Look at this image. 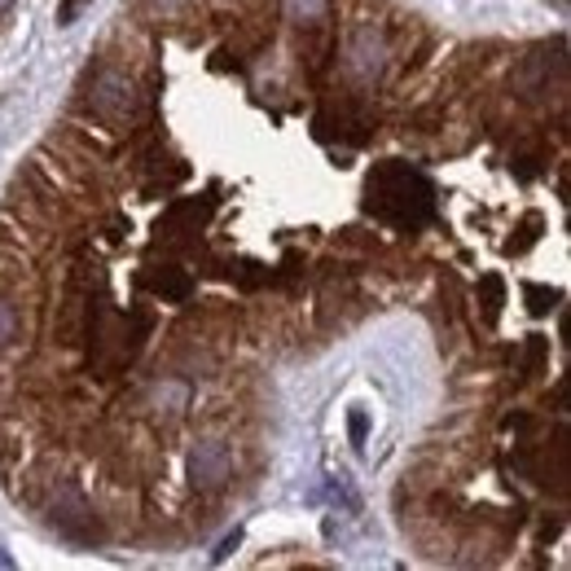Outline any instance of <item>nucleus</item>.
I'll return each instance as SVG.
<instances>
[{"mask_svg":"<svg viewBox=\"0 0 571 571\" xmlns=\"http://www.w3.org/2000/svg\"><path fill=\"white\" fill-rule=\"evenodd\" d=\"M365 207L373 216L401 225V229H418L436 216V189L422 171L404 168V163H382V168L370 171Z\"/></svg>","mask_w":571,"mask_h":571,"instance_id":"1","label":"nucleus"},{"mask_svg":"<svg viewBox=\"0 0 571 571\" xmlns=\"http://www.w3.org/2000/svg\"><path fill=\"white\" fill-rule=\"evenodd\" d=\"M93 110H97L106 124L115 128H128L136 115V88L124 70H101L97 84H93Z\"/></svg>","mask_w":571,"mask_h":571,"instance_id":"2","label":"nucleus"},{"mask_svg":"<svg viewBox=\"0 0 571 571\" xmlns=\"http://www.w3.org/2000/svg\"><path fill=\"white\" fill-rule=\"evenodd\" d=\"M229 474H234V457H229L225 444L207 439V444H198V448L189 453V479H194L198 488H225Z\"/></svg>","mask_w":571,"mask_h":571,"instance_id":"3","label":"nucleus"},{"mask_svg":"<svg viewBox=\"0 0 571 571\" xmlns=\"http://www.w3.org/2000/svg\"><path fill=\"white\" fill-rule=\"evenodd\" d=\"M93 519V510H88V502L75 493V488H58V497H53V523L67 532V537H84V523Z\"/></svg>","mask_w":571,"mask_h":571,"instance_id":"4","label":"nucleus"},{"mask_svg":"<svg viewBox=\"0 0 571 571\" xmlns=\"http://www.w3.org/2000/svg\"><path fill=\"white\" fill-rule=\"evenodd\" d=\"M549 70H567L563 62V40H558V49H554V62H549V49H540L528 58V67H523V88H528V97H540V93H549Z\"/></svg>","mask_w":571,"mask_h":571,"instance_id":"5","label":"nucleus"},{"mask_svg":"<svg viewBox=\"0 0 571 571\" xmlns=\"http://www.w3.org/2000/svg\"><path fill=\"white\" fill-rule=\"evenodd\" d=\"M382 67V40L373 27H361V32L352 35V70L356 75H378Z\"/></svg>","mask_w":571,"mask_h":571,"instance_id":"6","label":"nucleus"},{"mask_svg":"<svg viewBox=\"0 0 571 571\" xmlns=\"http://www.w3.org/2000/svg\"><path fill=\"white\" fill-rule=\"evenodd\" d=\"M150 290H154V295H168V299H185V295H189V277L180 269L154 272V277H150Z\"/></svg>","mask_w":571,"mask_h":571,"instance_id":"7","label":"nucleus"},{"mask_svg":"<svg viewBox=\"0 0 571 571\" xmlns=\"http://www.w3.org/2000/svg\"><path fill=\"white\" fill-rule=\"evenodd\" d=\"M286 14H290V18H303V23H312V18L326 14V0H286Z\"/></svg>","mask_w":571,"mask_h":571,"instance_id":"8","label":"nucleus"},{"mask_svg":"<svg viewBox=\"0 0 571 571\" xmlns=\"http://www.w3.org/2000/svg\"><path fill=\"white\" fill-rule=\"evenodd\" d=\"M528 299H532V312H549L558 290H545V286H528Z\"/></svg>","mask_w":571,"mask_h":571,"instance_id":"9","label":"nucleus"},{"mask_svg":"<svg viewBox=\"0 0 571 571\" xmlns=\"http://www.w3.org/2000/svg\"><path fill=\"white\" fill-rule=\"evenodd\" d=\"M347 431H352V444L361 448V444H365V436H370V418H365V413L356 409V413L347 418Z\"/></svg>","mask_w":571,"mask_h":571,"instance_id":"10","label":"nucleus"},{"mask_svg":"<svg viewBox=\"0 0 571 571\" xmlns=\"http://www.w3.org/2000/svg\"><path fill=\"white\" fill-rule=\"evenodd\" d=\"M14 330H18V317H14V308H9V303L0 299V347L14 338Z\"/></svg>","mask_w":571,"mask_h":571,"instance_id":"11","label":"nucleus"},{"mask_svg":"<svg viewBox=\"0 0 571 571\" xmlns=\"http://www.w3.org/2000/svg\"><path fill=\"white\" fill-rule=\"evenodd\" d=\"M484 295H488V317H497V308H502V281L497 277H484Z\"/></svg>","mask_w":571,"mask_h":571,"instance_id":"12","label":"nucleus"},{"mask_svg":"<svg viewBox=\"0 0 571 571\" xmlns=\"http://www.w3.org/2000/svg\"><path fill=\"white\" fill-rule=\"evenodd\" d=\"M84 5H93V0H62V5H58V23H62V27H67V23H75Z\"/></svg>","mask_w":571,"mask_h":571,"instance_id":"13","label":"nucleus"},{"mask_svg":"<svg viewBox=\"0 0 571 571\" xmlns=\"http://www.w3.org/2000/svg\"><path fill=\"white\" fill-rule=\"evenodd\" d=\"M540 361H545V338H532L528 343V373H537Z\"/></svg>","mask_w":571,"mask_h":571,"instance_id":"14","label":"nucleus"},{"mask_svg":"<svg viewBox=\"0 0 571 571\" xmlns=\"http://www.w3.org/2000/svg\"><path fill=\"white\" fill-rule=\"evenodd\" d=\"M237 540H242V532H234V537H225V540H220V549L211 554V563H225V558H229V554L237 549Z\"/></svg>","mask_w":571,"mask_h":571,"instance_id":"15","label":"nucleus"},{"mask_svg":"<svg viewBox=\"0 0 571 571\" xmlns=\"http://www.w3.org/2000/svg\"><path fill=\"white\" fill-rule=\"evenodd\" d=\"M9 5H14V0H0V14H5V9H9Z\"/></svg>","mask_w":571,"mask_h":571,"instance_id":"16","label":"nucleus"}]
</instances>
